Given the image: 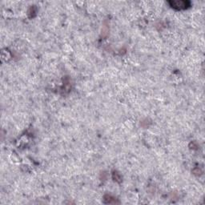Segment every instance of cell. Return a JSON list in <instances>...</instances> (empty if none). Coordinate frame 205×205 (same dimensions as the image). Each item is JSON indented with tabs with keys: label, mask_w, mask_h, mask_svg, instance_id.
Returning <instances> with one entry per match:
<instances>
[{
	"label": "cell",
	"mask_w": 205,
	"mask_h": 205,
	"mask_svg": "<svg viewBox=\"0 0 205 205\" xmlns=\"http://www.w3.org/2000/svg\"><path fill=\"white\" fill-rule=\"evenodd\" d=\"M172 7H177V8H185L187 7V3H189L188 2H184V1H175V2H170Z\"/></svg>",
	"instance_id": "6da1fadb"
}]
</instances>
